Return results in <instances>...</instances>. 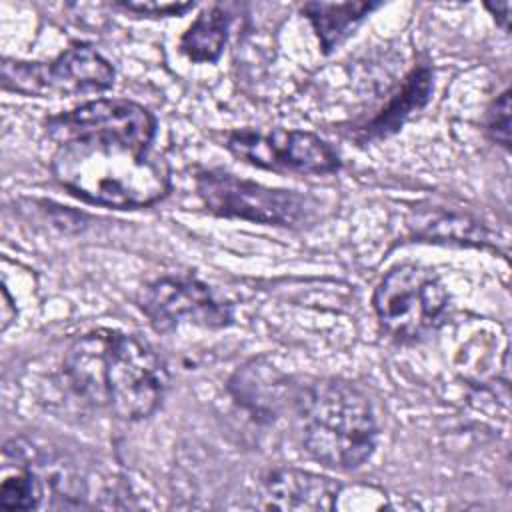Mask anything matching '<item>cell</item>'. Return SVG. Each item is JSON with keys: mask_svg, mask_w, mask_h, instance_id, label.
<instances>
[{"mask_svg": "<svg viewBox=\"0 0 512 512\" xmlns=\"http://www.w3.org/2000/svg\"><path fill=\"white\" fill-rule=\"evenodd\" d=\"M140 308L158 332H168L182 322L216 328L232 318L230 308L192 278H160L148 284L140 296Z\"/></svg>", "mask_w": 512, "mask_h": 512, "instance_id": "obj_9", "label": "cell"}, {"mask_svg": "<svg viewBox=\"0 0 512 512\" xmlns=\"http://www.w3.org/2000/svg\"><path fill=\"white\" fill-rule=\"evenodd\" d=\"M432 88V78H430V70L426 66L416 68L408 78L406 84L402 86L400 94H396L392 98V102L388 104V108H384L366 128L368 136H386L388 132H394L408 114H412L414 110H418Z\"/></svg>", "mask_w": 512, "mask_h": 512, "instance_id": "obj_14", "label": "cell"}, {"mask_svg": "<svg viewBox=\"0 0 512 512\" xmlns=\"http://www.w3.org/2000/svg\"><path fill=\"white\" fill-rule=\"evenodd\" d=\"M226 38L228 14L220 6H210L184 32L180 48L192 62H214L222 54Z\"/></svg>", "mask_w": 512, "mask_h": 512, "instance_id": "obj_13", "label": "cell"}, {"mask_svg": "<svg viewBox=\"0 0 512 512\" xmlns=\"http://www.w3.org/2000/svg\"><path fill=\"white\" fill-rule=\"evenodd\" d=\"M374 2H344V4H328V2H308L304 4V12L310 18L322 48L330 52L338 46L346 34L376 8Z\"/></svg>", "mask_w": 512, "mask_h": 512, "instance_id": "obj_12", "label": "cell"}, {"mask_svg": "<svg viewBox=\"0 0 512 512\" xmlns=\"http://www.w3.org/2000/svg\"><path fill=\"white\" fill-rule=\"evenodd\" d=\"M52 174L74 196L110 208L150 206L170 190V170L160 154L116 138L60 144Z\"/></svg>", "mask_w": 512, "mask_h": 512, "instance_id": "obj_2", "label": "cell"}, {"mask_svg": "<svg viewBox=\"0 0 512 512\" xmlns=\"http://www.w3.org/2000/svg\"><path fill=\"white\" fill-rule=\"evenodd\" d=\"M16 316V308L12 306V298L6 290V286H2V330L8 328V324L14 320Z\"/></svg>", "mask_w": 512, "mask_h": 512, "instance_id": "obj_17", "label": "cell"}, {"mask_svg": "<svg viewBox=\"0 0 512 512\" xmlns=\"http://www.w3.org/2000/svg\"><path fill=\"white\" fill-rule=\"evenodd\" d=\"M230 390L238 402L258 416H276L286 398L296 396L290 394V384L278 370L256 360L234 374Z\"/></svg>", "mask_w": 512, "mask_h": 512, "instance_id": "obj_11", "label": "cell"}, {"mask_svg": "<svg viewBox=\"0 0 512 512\" xmlns=\"http://www.w3.org/2000/svg\"><path fill=\"white\" fill-rule=\"evenodd\" d=\"M304 450L334 470L358 468L376 446V418L368 398L342 380H320L294 396Z\"/></svg>", "mask_w": 512, "mask_h": 512, "instance_id": "obj_3", "label": "cell"}, {"mask_svg": "<svg viewBox=\"0 0 512 512\" xmlns=\"http://www.w3.org/2000/svg\"><path fill=\"white\" fill-rule=\"evenodd\" d=\"M64 372L78 396L124 420L150 416L162 402L168 372L156 350L134 334L94 330L78 338Z\"/></svg>", "mask_w": 512, "mask_h": 512, "instance_id": "obj_1", "label": "cell"}, {"mask_svg": "<svg viewBox=\"0 0 512 512\" xmlns=\"http://www.w3.org/2000/svg\"><path fill=\"white\" fill-rule=\"evenodd\" d=\"M120 6H124L130 12H138V14H146V16H178L184 14L186 10H190L194 4L186 2V4H176V2H122Z\"/></svg>", "mask_w": 512, "mask_h": 512, "instance_id": "obj_16", "label": "cell"}, {"mask_svg": "<svg viewBox=\"0 0 512 512\" xmlns=\"http://www.w3.org/2000/svg\"><path fill=\"white\" fill-rule=\"evenodd\" d=\"M488 134L496 144L508 148L510 142V94L508 90L500 94L488 112Z\"/></svg>", "mask_w": 512, "mask_h": 512, "instance_id": "obj_15", "label": "cell"}, {"mask_svg": "<svg viewBox=\"0 0 512 512\" xmlns=\"http://www.w3.org/2000/svg\"><path fill=\"white\" fill-rule=\"evenodd\" d=\"M342 486L326 476L298 468H274L262 478L266 508L280 510H332Z\"/></svg>", "mask_w": 512, "mask_h": 512, "instance_id": "obj_10", "label": "cell"}, {"mask_svg": "<svg viewBox=\"0 0 512 512\" xmlns=\"http://www.w3.org/2000/svg\"><path fill=\"white\" fill-rule=\"evenodd\" d=\"M488 10H492L498 18H500V24L504 30H508V10H510V4L508 2H502V4H488Z\"/></svg>", "mask_w": 512, "mask_h": 512, "instance_id": "obj_18", "label": "cell"}, {"mask_svg": "<svg viewBox=\"0 0 512 512\" xmlns=\"http://www.w3.org/2000/svg\"><path fill=\"white\" fill-rule=\"evenodd\" d=\"M196 190L210 212L260 224L300 226L312 218L316 208L304 194L266 188L218 170L198 174Z\"/></svg>", "mask_w": 512, "mask_h": 512, "instance_id": "obj_5", "label": "cell"}, {"mask_svg": "<svg viewBox=\"0 0 512 512\" xmlns=\"http://www.w3.org/2000/svg\"><path fill=\"white\" fill-rule=\"evenodd\" d=\"M226 148L248 164L300 174H330L340 162L328 142L302 130L240 128L226 136Z\"/></svg>", "mask_w": 512, "mask_h": 512, "instance_id": "obj_7", "label": "cell"}, {"mask_svg": "<svg viewBox=\"0 0 512 512\" xmlns=\"http://www.w3.org/2000/svg\"><path fill=\"white\" fill-rule=\"evenodd\" d=\"M446 308L448 296L438 276L414 264L392 268L374 292L380 326L400 340H414L434 330Z\"/></svg>", "mask_w": 512, "mask_h": 512, "instance_id": "obj_4", "label": "cell"}, {"mask_svg": "<svg viewBox=\"0 0 512 512\" xmlns=\"http://www.w3.org/2000/svg\"><path fill=\"white\" fill-rule=\"evenodd\" d=\"M46 130L58 146L84 138H116L136 146H150L156 120L132 100L100 98L50 116Z\"/></svg>", "mask_w": 512, "mask_h": 512, "instance_id": "obj_8", "label": "cell"}, {"mask_svg": "<svg viewBox=\"0 0 512 512\" xmlns=\"http://www.w3.org/2000/svg\"><path fill=\"white\" fill-rule=\"evenodd\" d=\"M114 84V68L90 46L68 48L52 62H2V86L26 96L58 98L104 92Z\"/></svg>", "mask_w": 512, "mask_h": 512, "instance_id": "obj_6", "label": "cell"}]
</instances>
